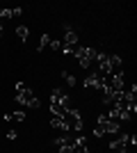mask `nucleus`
Wrapping results in <instances>:
<instances>
[{"mask_svg":"<svg viewBox=\"0 0 137 153\" xmlns=\"http://www.w3.org/2000/svg\"><path fill=\"white\" fill-rule=\"evenodd\" d=\"M19 137V130H7V140H16Z\"/></svg>","mask_w":137,"mask_h":153,"instance_id":"nucleus-20","label":"nucleus"},{"mask_svg":"<svg viewBox=\"0 0 137 153\" xmlns=\"http://www.w3.org/2000/svg\"><path fill=\"white\" fill-rule=\"evenodd\" d=\"M101 82H103V78L98 76L96 71H91L89 76L85 78V82H82V85H85V89H98V87H101Z\"/></svg>","mask_w":137,"mask_h":153,"instance_id":"nucleus-9","label":"nucleus"},{"mask_svg":"<svg viewBox=\"0 0 137 153\" xmlns=\"http://www.w3.org/2000/svg\"><path fill=\"white\" fill-rule=\"evenodd\" d=\"M5 121H25V112H23V110L9 112V114H5Z\"/></svg>","mask_w":137,"mask_h":153,"instance_id":"nucleus-11","label":"nucleus"},{"mask_svg":"<svg viewBox=\"0 0 137 153\" xmlns=\"http://www.w3.org/2000/svg\"><path fill=\"white\" fill-rule=\"evenodd\" d=\"M16 37L25 41V39L30 37V30H27V25H16Z\"/></svg>","mask_w":137,"mask_h":153,"instance_id":"nucleus-14","label":"nucleus"},{"mask_svg":"<svg viewBox=\"0 0 137 153\" xmlns=\"http://www.w3.org/2000/svg\"><path fill=\"white\" fill-rule=\"evenodd\" d=\"M119 133V121H112L107 114H98L94 123V135L103 137V135H117Z\"/></svg>","mask_w":137,"mask_h":153,"instance_id":"nucleus-3","label":"nucleus"},{"mask_svg":"<svg viewBox=\"0 0 137 153\" xmlns=\"http://www.w3.org/2000/svg\"><path fill=\"white\" fill-rule=\"evenodd\" d=\"M50 126L55 128V130H62V133H66V128H64V123H62V119H59V117H53V119H50Z\"/></svg>","mask_w":137,"mask_h":153,"instance_id":"nucleus-15","label":"nucleus"},{"mask_svg":"<svg viewBox=\"0 0 137 153\" xmlns=\"http://www.w3.org/2000/svg\"><path fill=\"white\" fill-rule=\"evenodd\" d=\"M96 55H98V53L94 51V48H89V46H78L76 59L80 62V66H82V69H89L91 64L96 62Z\"/></svg>","mask_w":137,"mask_h":153,"instance_id":"nucleus-6","label":"nucleus"},{"mask_svg":"<svg viewBox=\"0 0 137 153\" xmlns=\"http://www.w3.org/2000/svg\"><path fill=\"white\" fill-rule=\"evenodd\" d=\"M135 144H137V137H135V135L121 133L119 137H114V140L110 142V151L112 153H128V149L135 146Z\"/></svg>","mask_w":137,"mask_h":153,"instance_id":"nucleus-5","label":"nucleus"},{"mask_svg":"<svg viewBox=\"0 0 137 153\" xmlns=\"http://www.w3.org/2000/svg\"><path fill=\"white\" fill-rule=\"evenodd\" d=\"M62 80H64V82L69 85V87H76V85H78L76 76H73V73H69V71H62Z\"/></svg>","mask_w":137,"mask_h":153,"instance_id":"nucleus-13","label":"nucleus"},{"mask_svg":"<svg viewBox=\"0 0 137 153\" xmlns=\"http://www.w3.org/2000/svg\"><path fill=\"white\" fill-rule=\"evenodd\" d=\"M23 16V7H14L12 9V19H21Z\"/></svg>","mask_w":137,"mask_h":153,"instance_id":"nucleus-19","label":"nucleus"},{"mask_svg":"<svg viewBox=\"0 0 137 153\" xmlns=\"http://www.w3.org/2000/svg\"><path fill=\"white\" fill-rule=\"evenodd\" d=\"M73 153H89V146H87L85 135L78 133V137H76V146H73Z\"/></svg>","mask_w":137,"mask_h":153,"instance_id":"nucleus-10","label":"nucleus"},{"mask_svg":"<svg viewBox=\"0 0 137 153\" xmlns=\"http://www.w3.org/2000/svg\"><path fill=\"white\" fill-rule=\"evenodd\" d=\"M48 44H50V34H46V32H44V34H41V39H39V46H37V51L41 53Z\"/></svg>","mask_w":137,"mask_h":153,"instance_id":"nucleus-16","label":"nucleus"},{"mask_svg":"<svg viewBox=\"0 0 137 153\" xmlns=\"http://www.w3.org/2000/svg\"><path fill=\"white\" fill-rule=\"evenodd\" d=\"M107 59H110V69H112V73H114V69L117 71H121V57H119V55H107Z\"/></svg>","mask_w":137,"mask_h":153,"instance_id":"nucleus-12","label":"nucleus"},{"mask_svg":"<svg viewBox=\"0 0 137 153\" xmlns=\"http://www.w3.org/2000/svg\"><path fill=\"white\" fill-rule=\"evenodd\" d=\"M48 46H50L55 53H62V48H64V44H62L59 39H50V44H48Z\"/></svg>","mask_w":137,"mask_h":153,"instance_id":"nucleus-17","label":"nucleus"},{"mask_svg":"<svg viewBox=\"0 0 137 153\" xmlns=\"http://www.w3.org/2000/svg\"><path fill=\"white\" fill-rule=\"evenodd\" d=\"M62 30H64L62 44H64V46H78V32H73L71 25H62Z\"/></svg>","mask_w":137,"mask_h":153,"instance_id":"nucleus-8","label":"nucleus"},{"mask_svg":"<svg viewBox=\"0 0 137 153\" xmlns=\"http://www.w3.org/2000/svg\"><path fill=\"white\" fill-rule=\"evenodd\" d=\"M59 119H62V123H64L66 133H82V117H80L78 110H73V108L66 110Z\"/></svg>","mask_w":137,"mask_h":153,"instance_id":"nucleus-4","label":"nucleus"},{"mask_svg":"<svg viewBox=\"0 0 137 153\" xmlns=\"http://www.w3.org/2000/svg\"><path fill=\"white\" fill-rule=\"evenodd\" d=\"M12 19V9L9 7H0V21H7Z\"/></svg>","mask_w":137,"mask_h":153,"instance_id":"nucleus-18","label":"nucleus"},{"mask_svg":"<svg viewBox=\"0 0 137 153\" xmlns=\"http://www.w3.org/2000/svg\"><path fill=\"white\" fill-rule=\"evenodd\" d=\"M0 27H2V25H0Z\"/></svg>","mask_w":137,"mask_h":153,"instance_id":"nucleus-21","label":"nucleus"},{"mask_svg":"<svg viewBox=\"0 0 137 153\" xmlns=\"http://www.w3.org/2000/svg\"><path fill=\"white\" fill-rule=\"evenodd\" d=\"M16 103H21L23 108H32V110L41 108V101L34 96V91L27 89L23 82H16Z\"/></svg>","mask_w":137,"mask_h":153,"instance_id":"nucleus-2","label":"nucleus"},{"mask_svg":"<svg viewBox=\"0 0 137 153\" xmlns=\"http://www.w3.org/2000/svg\"><path fill=\"white\" fill-rule=\"evenodd\" d=\"M76 137H78V135H69V133H64L62 137H57V140H55V144H57L59 153H73V146H76Z\"/></svg>","mask_w":137,"mask_h":153,"instance_id":"nucleus-7","label":"nucleus"},{"mask_svg":"<svg viewBox=\"0 0 137 153\" xmlns=\"http://www.w3.org/2000/svg\"><path fill=\"white\" fill-rule=\"evenodd\" d=\"M66 110H71V96L66 94L64 89L55 87V89L50 91V112H53V117H62Z\"/></svg>","mask_w":137,"mask_h":153,"instance_id":"nucleus-1","label":"nucleus"}]
</instances>
